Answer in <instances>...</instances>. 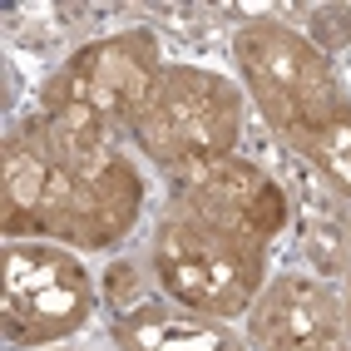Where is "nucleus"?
Listing matches in <instances>:
<instances>
[{
	"mask_svg": "<svg viewBox=\"0 0 351 351\" xmlns=\"http://www.w3.org/2000/svg\"><path fill=\"white\" fill-rule=\"evenodd\" d=\"M0 267V337L10 351L80 341L104 312L99 272L75 247L5 238Z\"/></svg>",
	"mask_w": 351,
	"mask_h": 351,
	"instance_id": "6",
	"label": "nucleus"
},
{
	"mask_svg": "<svg viewBox=\"0 0 351 351\" xmlns=\"http://www.w3.org/2000/svg\"><path fill=\"white\" fill-rule=\"evenodd\" d=\"M163 64H169L163 35L149 20L114 25L45 69L30 84V109L60 129L109 138V144H129Z\"/></svg>",
	"mask_w": 351,
	"mask_h": 351,
	"instance_id": "3",
	"label": "nucleus"
},
{
	"mask_svg": "<svg viewBox=\"0 0 351 351\" xmlns=\"http://www.w3.org/2000/svg\"><path fill=\"white\" fill-rule=\"evenodd\" d=\"M154 213L173 218L178 228L228 252H243L252 263L272 267L277 247L292 232V193L272 158L243 149L213 163H198L178 178H158Z\"/></svg>",
	"mask_w": 351,
	"mask_h": 351,
	"instance_id": "5",
	"label": "nucleus"
},
{
	"mask_svg": "<svg viewBox=\"0 0 351 351\" xmlns=\"http://www.w3.org/2000/svg\"><path fill=\"white\" fill-rule=\"evenodd\" d=\"M154 183L129 144L89 138L25 109L0 138V232L84 257L124 252L149 218Z\"/></svg>",
	"mask_w": 351,
	"mask_h": 351,
	"instance_id": "1",
	"label": "nucleus"
},
{
	"mask_svg": "<svg viewBox=\"0 0 351 351\" xmlns=\"http://www.w3.org/2000/svg\"><path fill=\"white\" fill-rule=\"evenodd\" d=\"M104 337L114 351H247L243 322L203 317L163 292H154L129 312H109Z\"/></svg>",
	"mask_w": 351,
	"mask_h": 351,
	"instance_id": "10",
	"label": "nucleus"
},
{
	"mask_svg": "<svg viewBox=\"0 0 351 351\" xmlns=\"http://www.w3.org/2000/svg\"><path fill=\"white\" fill-rule=\"evenodd\" d=\"M312 351H351V337H337V341H326V346H312Z\"/></svg>",
	"mask_w": 351,
	"mask_h": 351,
	"instance_id": "15",
	"label": "nucleus"
},
{
	"mask_svg": "<svg viewBox=\"0 0 351 351\" xmlns=\"http://www.w3.org/2000/svg\"><path fill=\"white\" fill-rule=\"evenodd\" d=\"M252 109L232 69L208 60H169L149 89V104L129 134V149L158 178H178L228 154L247 149Z\"/></svg>",
	"mask_w": 351,
	"mask_h": 351,
	"instance_id": "4",
	"label": "nucleus"
},
{
	"mask_svg": "<svg viewBox=\"0 0 351 351\" xmlns=\"http://www.w3.org/2000/svg\"><path fill=\"white\" fill-rule=\"evenodd\" d=\"M272 15L287 20L297 35H307L332 60L351 50V5H272Z\"/></svg>",
	"mask_w": 351,
	"mask_h": 351,
	"instance_id": "13",
	"label": "nucleus"
},
{
	"mask_svg": "<svg viewBox=\"0 0 351 351\" xmlns=\"http://www.w3.org/2000/svg\"><path fill=\"white\" fill-rule=\"evenodd\" d=\"M243 337L247 351H312L351 337L341 282H326L307 267H272L243 317Z\"/></svg>",
	"mask_w": 351,
	"mask_h": 351,
	"instance_id": "8",
	"label": "nucleus"
},
{
	"mask_svg": "<svg viewBox=\"0 0 351 351\" xmlns=\"http://www.w3.org/2000/svg\"><path fill=\"white\" fill-rule=\"evenodd\" d=\"M138 243H144L149 263H154V277H158L163 297H173V302H183V307H193L203 317H218V322H243L252 297L263 292V282L272 277V267L208 243V238L178 228L163 213L149 218V232Z\"/></svg>",
	"mask_w": 351,
	"mask_h": 351,
	"instance_id": "7",
	"label": "nucleus"
},
{
	"mask_svg": "<svg viewBox=\"0 0 351 351\" xmlns=\"http://www.w3.org/2000/svg\"><path fill=\"white\" fill-rule=\"evenodd\" d=\"M109 10L95 5H15L5 15V35H10V55H35L60 64L64 55H75L84 40L104 35L99 20Z\"/></svg>",
	"mask_w": 351,
	"mask_h": 351,
	"instance_id": "11",
	"label": "nucleus"
},
{
	"mask_svg": "<svg viewBox=\"0 0 351 351\" xmlns=\"http://www.w3.org/2000/svg\"><path fill=\"white\" fill-rule=\"evenodd\" d=\"M158 292V277H154V263L144 243H134L124 252H114L109 263L99 267V297H104V317L109 312H129L138 302H149Z\"/></svg>",
	"mask_w": 351,
	"mask_h": 351,
	"instance_id": "12",
	"label": "nucleus"
},
{
	"mask_svg": "<svg viewBox=\"0 0 351 351\" xmlns=\"http://www.w3.org/2000/svg\"><path fill=\"white\" fill-rule=\"evenodd\" d=\"M45 351H95V346H80V341H64V346H45Z\"/></svg>",
	"mask_w": 351,
	"mask_h": 351,
	"instance_id": "16",
	"label": "nucleus"
},
{
	"mask_svg": "<svg viewBox=\"0 0 351 351\" xmlns=\"http://www.w3.org/2000/svg\"><path fill=\"white\" fill-rule=\"evenodd\" d=\"M277 173H282L292 193V267H307L326 282H341L351 263V203H341L326 183H317L302 163L277 154Z\"/></svg>",
	"mask_w": 351,
	"mask_h": 351,
	"instance_id": "9",
	"label": "nucleus"
},
{
	"mask_svg": "<svg viewBox=\"0 0 351 351\" xmlns=\"http://www.w3.org/2000/svg\"><path fill=\"white\" fill-rule=\"evenodd\" d=\"M341 302H346V332H351V263H346V277H341Z\"/></svg>",
	"mask_w": 351,
	"mask_h": 351,
	"instance_id": "14",
	"label": "nucleus"
},
{
	"mask_svg": "<svg viewBox=\"0 0 351 351\" xmlns=\"http://www.w3.org/2000/svg\"><path fill=\"white\" fill-rule=\"evenodd\" d=\"M223 55L277 154L302 158L326 129L351 119V84L341 64L272 10H247L232 25Z\"/></svg>",
	"mask_w": 351,
	"mask_h": 351,
	"instance_id": "2",
	"label": "nucleus"
}]
</instances>
